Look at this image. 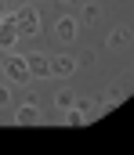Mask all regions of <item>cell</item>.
<instances>
[{"instance_id":"obj_1","label":"cell","mask_w":134,"mask_h":155,"mask_svg":"<svg viewBox=\"0 0 134 155\" xmlns=\"http://www.w3.org/2000/svg\"><path fill=\"white\" fill-rule=\"evenodd\" d=\"M11 18H15L18 36H36V33H40V15H36V7H18V11H11Z\"/></svg>"},{"instance_id":"obj_2","label":"cell","mask_w":134,"mask_h":155,"mask_svg":"<svg viewBox=\"0 0 134 155\" xmlns=\"http://www.w3.org/2000/svg\"><path fill=\"white\" fill-rule=\"evenodd\" d=\"M4 72H7V79H15V83H29V79H33V72H29V58H22V54H7Z\"/></svg>"},{"instance_id":"obj_3","label":"cell","mask_w":134,"mask_h":155,"mask_svg":"<svg viewBox=\"0 0 134 155\" xmlns=\"http://www.w3.org/2000/svg\"><path fill=\"white\" fill-rule=\"evenodd\" d=\"M18 29H15V18H11V11L0 18V51H15V43H18Z\"/></svg>"},{"instance_id":"obj_4","label":"cell","mask_w":134,"mask_h":155,"mask_svg":"<svg viewBox=\"0 0 134 155\" xmlns=\"http://www.w3.org/2000/svg\"><path fill=\"white\" fill-rule=\"evenodd\" d=\"M80 69V61L73 58V54H58V58H51V76H73Z\"/></svg>"},{"instance_id":"obj_5","label":"cell","mask_w":134,"mask_h":155,"mask_svg":"<svg viewBox=\"0 0 134 155\" xmlns=\"http://www.w3.org/2000/svg\"><path fill=\"white\" fill-rule=\"evenodd\" d=\"M76 33H80V22H76V18L62 15V18L54 22V36H58V40H65V43H69V40H76Z\"/></svg>"},{"instance_id":"obj_6","label":"cell","mask_w":134,"mask_h":155,"mask_svg":"<svg viewBox=\"0 0 134 155\" xmlns=\"http://www.w3.org/2000/svg\"><path fill=\"white\" fill-rule=\"evenodd\" d=\"M29 72H33V79H47L51 76V58L47 54H29Z\"/></svg>"},{"instance_id":"obj_7","label":"cell","mask_w":134,"mask_h":155,"mask_svg":"<svg viewBox=\"0 0 134 155\" xmlns=\"http://www.w3.org/2000/svg\"><path fill=\"white\" fill-rule=\"evenodd\" d=\"M40 119H44V116H40L36 105H22V108L15 112V123H18V126H36Z\"/></svg>"},{"instance_id":"obj_8","label":"cell","mask_w":134,"mask_h":155,"mask_svg":"<svg viewBox=\"0 0 134 155\" xmlns=\"http://www.w3.org/2000/svg\"><path fill=\"white\" fill-rule=\"evenodd\" d=\"M105 43H109L112 51H116V47H123V43H127V29H123V25H116V29L105 36Z\"/></svg>"},{"instance_id":"obj_9","label":"cell","mask_w":134,"mask_h":155,"mask_svg":"<svg viewBox=\"0 0 134 155\" xmlns=\"http://www.w3.org/2000/svg\"><path fill=\"white\" fill-rule=\"evenodd\" d=\"M84 119H87V112H80L76 105L65 108V126H84Z\"/></svg>"},{"instance_id":"obj_10","label":"cell","mask_w":134,"mask_h":155,"mask_svg":"<svg viewBox=\"0 0 134 155\" xmlns=\"http://www.w3.org/2000/svg\"><path fill=\"white\" fill-rule=\"evenodd\" d=\"M54 105H58V108H73V105H76V94H73V90H58V94H54Z\"/></svg>"},{"instance_id":"obj_11","label":"cell","mask_w":134,"mask_h":155,"mask_svg":"<svg viewBox=\"0 0 134 155\" xmlns=\"http://www.w3.org/2000/svg\"><path fill=\"white\" fill-rule=\"evenodd\" d=\"M84 18H87V22L98 18V4H87V7H84Z\"/></svg>"},{"instance_id":"obj_12","label":"cell","mask_w":134,"mask_h":155,"mask_svg":"<svg viewBox=\"0 0 134 155\" xmlns=\"http://www.w3.org/2000/svg\"><path fill=\"white\" fill-rule=\"evenodd\" d=\"M4 105H11V90H7V87H0V108H4Z\"/></svg>"},{"instance_id":"obj_13","label":"cell","mask_w":134,"mask_h":155,"mask_svg":"<svg viewBox=\"0 0 134 155\" xmlns=\"http://www.w3.org/2000/svg\"><path fill=\"white\" fill-rule=\"evenodd\" d=\"M4 15H7V4H4V0H0V18H4Z\"/></svg>"}]
</instances>
